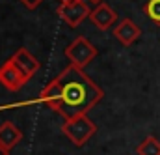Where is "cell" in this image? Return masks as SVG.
<instances>
[{
	"label": "cell",
	"instance_id": "obj_1",
	"mask_svg": "<svg viewBox=\"0 0 160 155\" xmlns=\"http://www.w3.org/2000/svg\"><path fill=\"white\" fill-rule=\"evenodd\" d=\"M102 97V88L88 77L84 69L69 64L50 82H47L36 101H28L22 105L43 103L60 116L69 120L80 114H88L95 105L101 103Z\"/></svg>",
	"mask_w": 160,
	"mask_h": 155
},
{
	"label": "cell",
	"instance_id": "obj_2",
	"mask_svg": "<svg viewBox=\"0 0 160 155\" xmlns=\"http://www.w3.org/2000/svg\"><path fill=\"white\" fill-rule=\"evenodd\" d=\"M62 133L65 135V138H69L75 146H84L88 144V140L97 133V125L89 120L88 114H80V116L69 118L62 123Z\"/></svg>",
	"mask_w": 160,
	"mask_h": 155
},
{
	"label": "cell",
	"instance_id": "obj_3",
	"mask_svg": "<svg viewBox=\"0 0 160 155\" xmlns=\"http://www.w3.org/2000/svg\"><path fill=\"white\" fill-rule=\"evenodd\" d=\"M63 52H65V58L69 60V64H71V66H77L80 69H84V67H86L89 62H93V60L97 58V54H99L97 47H95L88 38H84V36L75 38L65 49H63Z\"/></svg>",
	"mask_w": 160,
	"mask_h": 155
},
{
	"label": "cell",
	"instance_id": "obj_4",
	"mask_svg": "<svg viewBox=\"0 0 160 155\" xmlns=\"http://www.w3.org/2000/svg\"><path fill=\"white\" fill-rule=\"evenodd\" d=\"M89 0H75V2H67V4H60L56 13L58 17L71 28L80 26L86 19H89Z\"/></svg>",
	"mask_w": 160,
	"mask_h": 155
},
{
	"label": "cell",
	"instance_id": "obj_5",
	"mask_svg": "<svg viewBox=\"0 0 160 155\" xmlns=\"http://www.w3.org/2000/svg\"><path fill=\"white\" fill-rule=\"evenodd\" d=\"M30 78L26 77L11 58H8L2 66H0V84L9 90V92H19Z\"/></svg>",
	"mask_w": 160,
	"mask_h": 155
},
{
	"label": "cell",
	"instance_id": "obj_6",
	"mask_svg": "<svg viewBox=\"0 0 160 155\" xmlns=\"http://www.w3.org/2000/svg\"><path fill=\"white\" fill-rule=\"evenodd\" d=\"M118 19H119V17H118L116 9L110 8V4H106V2L97 4L95 9H91V13H89V21H91V24H93L95 28L102 30V32L114 28V26L118 24Z\"/></svg>",
	"mask_w": 160,
	"mask_h": 155
},
{
	"label": "cell",
	"instance_id": "obj_7",
	"mask_svg": "<svg viewBox=\"0 0 160 155\" xmlns=\"http://www.w3.org/2000/svg\"><path fill=\"white\" fill-rule=\"evenodd\" d=\"M112 34H114V38L118 39L121 45L130 47V45H134L140 39L142 30H140V26L132 19H121L119 23L112 28Z\"/></svg>",
	"mask_w": 160,
	"mask_h": 155
},
{
	"label": "cell",
	"instance_id": "obj_8",
	"mask_svg": "<svg viewBox=\"0 0 160 155\" xmlns=\"http://www.w3.org/2000/svg\"><path fill=\"white\" fill-rule=\"evenodd\" d=\"M11 60L15 62V66L26 75L28 78H32L38 71H39V67H41V64H39V60L28 51V49H24V47H21V49H17L13 54H11Z\"/></svg>",
	"mask_w": 160,
	"mask_h": 155
},
{
	"label": "cell",
	"instance_id": "obj_9",
	"mask_svg": "<svg viewBox=\"0 0 160 155\" xmlns=\"http://www.w3.org/2000/svg\"><path fill=\"white\" fill-rule=\"evenodd\" d=\"M22 140V131L13 121H4L0 125V148L8 153Z\"/></svg>",
	"mask_w": 160,
	"mask_h": 155
},
{
	"label": "cell",
	"instance_id": "obj_10",
	"mask_svg": "<svg viewBox=\"0 0 160 155\" xmlns=\"http://www.w3.org/2000/svg\"><path fill=\"white\" fill-rule=\"evenodd\" d=\"M138 155H160V142L155 136H147L140 146H138Z\"/></svg>",
	"mask_w": 160,
	"mask_h": 155
},
{
	"label": "cell",
	"instance_id": "obj_11",
	"mask_svg": "<svg viewBox=\"0 0 160 155\" xmlns=\"http://www.w3.org/2000/svg\"><path fill=\"white\" fill-rule=\"evenodd\" d=\"M143 11H145V15L149 17L151 23L160 26V0H149L143 6Z\"/></svg>",
	"mask_w": 160,
	"mask_h": 155
},
{
	"label": "cell",
	"instance_id": "obj_12",
	"mask_svg": "<svg viewBox=\"0 0 160 155\" xmlns=\"http://www.w3.org/2000/svg\"><path fill=\"white\" fill-rule=\"evenodd\" d=\"M19 2H21L26 9H36V8H39L45 0H19Z\"/></svg>",
	"mask_w": 160,
	"mask_h": 155
},
{
	"label": "cell",
	"instance_id": "obj_13",
	"mask_svg": "<svg viewBox=\"0 0 160 155\" xmlns=\"http://www.w3.org/2000/svg\"><path fill=\"white\" fill-rule=\"evenodd\" d=\"M0 155H9V153H8L6 150H2V148H0Z\"/></svg>",
	"mask_w": 160,
	"mask_h": 155
},
{
	"label": "cell",
	"instance_id": "obj_14",
	"mask_svg": "<svg viewBox=\"0 0 160 155\" xmlns=\"http://www.w3.org/2000/svg\"><path fill=\"white\" fill-rule=\"evenodd\" d=\"M67 2H75V0H60V4H67Z\"/></svg>",
	"mask_w": 160,
	"mask_h": 155
},
{
	"label": "cell",
	"instance_id": "obj_15",
	"mask_svg": "<svg viewBox=\"0 0 160 155\" xmlns=\"http://www.w3.org/2000/svg\"><path fill=\"white\" fill-rule=\"evenodd\" d=\"M89 2H93V4H101L102 0H89Z\"/></svg>",
	"mask_w": 160,
	"mask_h": 155
}]
</instances>
